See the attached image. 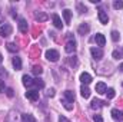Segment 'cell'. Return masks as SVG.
Instances as JSON below:
<instances>
[{"instance_id": "obj_35", "label": "cell", "mask_w": 123, "mask_h": 122, "mask_svg": "<svg viewBox=\"0 0 123 122\" xmlns=\"http://www.w3.org/2000/svg\"><path fill=\"white\" fill-rule=\"evenodd\" d=\"M46 95H47L49 98H53V96H55V89H49V91L46 92Z\"/></svg>"}, {"instance_id": "obj_36", "label": "cell", "mask_w": 123, "mask_h": 122, "mask_svg": "<svg viewBox=\"0 0 123 122\" xmlns=\"http://www.w3.org/2000/svg\"><path fill=\"white\" fill-rule=\"evenodd\" d=\"M59 122H70V121H69L67 118H64V116H60V118H59Z\"/></svg>"}, {"instance_id": "obj_22", "label": "cell", "mask_w": 123, "mask_h": 122, "mask_svg": "<svg viewBox=\"0 0 123 122\" xmlns=\"http://www.w3.org/2000/svg\"><path fill=\"white\" fill-rule=\"evenodd\" d=\"M22 119H23V122H36V118L33 115H30V114H23Z\"/></svg>"}, {"instance_id": "obj_20", "label": "cell", "mask_w": 123, "mask_h": 122, "mask_svg": "<svg viewBox=\"0 0 123 122\" xmlns=\"http://www.w3.org/2000/svg\"><path fill=\"white\" fill-rule=\"evenodd\" d=\"M34 17H36V20H39V22H44V20H47V14H46V13H43V12L36 13V14H34Z\"/></svg>"}, {"instance_id": "obj_2", "label": "cell", "mask_w": 123, "mask_h": 122, "mask_svg": "<svg viewBox=\"0 0 123 122\" xmlns=\"http://www.w3.org/2000/svg\"><path fill=\"white\" fill-rule=\"evenodd\" d=\"M107 105H109L107 101H100V99H96V98H94L92 101V103H90V108L97 111V109H100L102 106H107Z\"/></svg>"}, {"instance_id": "obj_12", "label": "cell", "mask_w": 123, "mask_h": 122, "mask_svg": "<svg viewBox=\"0 0 123 122\" xmlns=\"http://www.w3.org/2000/svg\"><path fill=\"white\" fill-rule=\"evenodd\" d=\"M80 81H82L83 85H89V83L92 82V76H90L87 72H83V73L80 75Z\"/></svg>"}, {"instance_id": "obj_19", "label": "cell", "mask_w": 123, "mask_h": 122, "mask_svg": "<svg viewBox=\"0 0 123 122\" xmlns=\"http://www.w3.org/2000/svg\"><path fill=\"white\" fill-rule=\"evenodd\" d=\"M63 95H64L66 101H69V102H73V101H74V93H73L72 91H64Z\"/></svg>"}, {"instance_id": "obj_11", "label": "cell", "mask_w": 123, "mask_h": 122, "mask_svg": "<svg viewBox=\"0 0 123 122\" xmlns=\"http://www.w3.org/2000/svg\"><path fill=\"white\" fill-rule=\"evenodd\" d=\"M97 16H99V20H100V23H103V25H106L107 22H109V17H107V14H106V12L105 10H99V13H97Z\"/></svg>"}, {"instance_id": "obj_34", "label": "cell", "mask_w": 123, "mask_h": 122, "mask_svg": "<svg viewBox=\"0 0 123 122\" xmlns=\"http://www.w3.org/2000/svg\"><path fill=\"white\" fill-rule=\"evenodd\" d=\"M93 121L94 122H103V118H102L100 115H94V116H93Z\"/></svg>"}, {"instance_id": "obj_39", "label": "cell", "mask_w": 123, "mask_h": 122, "mask_svg": "<svg viewBox=\"0 0 123 122\" xmlns=\"http://www.w3.org/2000/svg\"><path fill=\"white\" fill-rule=\"evenodd\" d=\"M119 69H120V70H122V72H123V63H122V65H120V68H119Z\"/></svg>"}, {"instance_id": "obj_3", "label": "cell", "mask_w": 123, "mask_h": 122, "mask_svg": "<svg viewBox=\"0 0 123 122\" xmlns=\"http://www.w3.org/2000/svg\"><path fill=\"white\" fill-rule=\"evenodd\" d=\"M12 32H13L12 26H10V25H7V23L0 26V36H3V37H6V36L12 34Z\"/></svg>"}, {"instance_id": "obj_4", "label": "cell", "mask_w": 123, "mask_h": 122, "mask_svg": "<svg viewBox=\"0 0 123 122\" xmlns=\"http://www.w3.org/2000/svg\"><path fill=\"white\" fill-rule=\"evenodd\" d=\"M90 53H92L93 59H96V61H100L103 58V50L100 47H92L90 49Z\"/></svg>"}, {"instance_id": "obj_10", "label": "cell", "mask_w": 123, "mask_h": 122, "mask_svg": "<svg viewBox=\"0 0 123 122\" xmlns=\"http://www.w3.org/2000/svg\"><path fill=\"white\" fill-rule=\"evenodd\" d=\"M27 29H29V25L25 19H19V30L22 33H27Z\"/></svg>"}, {"instance_id": "obj_5", "label": "cell", "mask_w": 123, "mask_h": 122, "mask_svg": "<svg viewBox=\"0 0 123 122\" xmlns=\"http://www.w3.org/2000/svg\"><path fill=\"white\" fill-rule=\"evenodd\" d=\"M52 20H53V25H55V27H56V29H62V27H63L62 19L59 17V14H57V13H53V14H52Z\"/></svg>"}, {"instance_id": "obj_8", "label": "cell", "mask_w": 123, "mask_h": 122, "mask_svg": "<svg viewBox=\"0 0 123 122\" xmlns=\"http://www.w3.org/2000/svg\"><path fill=\"white\" fill-rule=\"evenodd\" d=\"M26 98L27 99H30V101H33V102H36L37 99H39V92L37 91H27L26 92Z\"/></svg>"}, {"instance_id": "obj_30", "label": "cell", "mask_w": 123, "mask_h": 122, "mask_svg": "<svg viewBox=\"0 0 123 122\" xmlns=\"http://www.w3.org/2000/svg\"><path fill=\"white\" fill-rule=\"evenodd\" d=\"M77 10H79L80 13H85V12H87V7H86L83 3H79V4H77Z\"/></svg>"}, {"instance_id": "obj_29", "label": "cell", "mask_w": 123, "mask_h": 122, "mask_svg": "<svg viewBox=\"0 0 123 122\" xmlns=\"http://www.w3.org/2000/svg\"><path fill=\"white\" fill-rule=\"evenodd\" d=\"M110 34H112V40H115V42H117V40L120 39V34H119V32L113 30L112 33H110Z\"/></svg>"}, {"instance_id": "obj_27", "label": "cell", "mask_w": 123, "mask_h": 122, "mask_svg": "<svg viewBox=\"0 0 123 122\" xmlns=\"http://www.w3.org/2000/svg\"><path fill=\"white\" fill-rule=\"evenodd\" d=\"M62 103H63V106H64L67 111H72V109H73V105H72V102H69V101H66V99H64V101H62Z\"/></svg>"}, {"instance_id": "obj_18", "label": "cell", "mask_w": 123, "mask_h": 122, "mask_svg": "<svg viewBox=\"0 0 123 122\" xmlns=\"http://www.w3.org/2000/svg\"><path fill=\"white\" fill-rule=\"evenodd\" d=\"M63 17H64V22L69 25V23H70V19H72V12H70L69 9H64V10H63Z\"/></svg>"}, {"instance_id": "obj_14", "label": "cell", "mask_w": 123, "mask_h": 122, "mask_svg": "<svg viewBox=\"0 0 123 122\" xmlns=\"http://www.w3.org/2000/svg\"><path fill=\"white\" fill-rule=\"evenodd\" d=\"M94 40H96V43H97L99 46H105V45H106V39H105V36H103L102 33H97V34L94 36Z\"/></svg>"}, {"instance_id": "obj_13", "label": "cell", "mask_w": 123, "mask_h": 122, "mask_svg": "<svg viewBox=\"0 0 123 122\" xmlns=\"http://www.w3.org/2000/svg\"><path fill=\"white\" fill-rule=\"evenodd\" d=\"M112 118L116 121H123V112L120 109H112Z\"/></svg>"}, {"instance_id": "obj_17", "label": "cell", "mask_w": 123, "mask_h": 122, "mask_svg": "<svg viewBox=\"0 0 123 122\" xmlns=\"http://www.w3.org/2000/svg\"><path fill=\"white\" fill-rule=\"evenodd\" d=\"M12 63H13V66H14V69L16 70H20L22 69V59L20 58H13V61H12Z\"/></svg>"}, {"instance_id": "obj_28", "label": "cell", "mask_w": 123, "mask_h": 122, "mask_svg": "<svg viewBox=\"0 0 123 122\" xmlns=\"http://www.w3.org/2000/svg\"><path fill=\"white\" fill-rule=\"evenodd\" d=\"M113 7H115L116 10H119V9H123V1H122V0H116V1L113 3Z\"/></svg>"}, {"instance_id": "obj_40", "label": "cell", "mask_w": 123, "mask_h": 122, "mask_svg": "<svg viewBox=\"0 0 123 122\" xmlns=\"http://www.w3.org/2000/svg\"><path fill=\"white\" fill-rule=\"evenodd\" d=\"M122 86H123V83H122Z\"/></svg>"}, {"instance_id": "obj_37", "label": "cell", "mask_w": 123, "mask_h": 122, "mask_svg": "<svg viewBox=\"0 0 123 122\" xmlns=\"http://www.w3.org/2000/svg\"><path fill=\"white\" fill-rule=\"evenodd\" d=\"M4 91V83H0V92Z\"/></svg>"}, {"instance_id": "obj_33", "label": "cell", "mask_w": 123, "mask_h": 122, "mask_svg": "<svg viewBox=\"0 0 123 122\" xmlns=\"http://www.w3.org/2000/svg\"><path fill=\"white\" fill-rule=\"evenodd\" d=\"M6 76H7V73H6V70H4L3 68H0V81H1V79H4Z\"/></svg>"}, {"instance_id": "obj_15", "label": "cell", "mask_w": 123, "mask_h": 122, "mask_svg": "<svg viewBox=\"0 0 123 122\" xmlns=\"http://www.w3.org/2000/svg\"><path fill=\"white\" fill-rule=\"evenodd\" d=\"M22 81H23V85H25L26 88H30V86H33V79H31L29 75H23Z\"/></svg>"}, {"instance_id": "obj_31", "label": "cell", "mask_w": 123, "mask_h": 122, "mask_svg": "<svg viewBox=\"0 0 123 122\" xmlns=\"http://www.w3.org/2000/svg\"><path fill=\"white\" fill-rule=\"evenodd\" d=\"M69 65L73 66V68H76V66H77V58H76V56L70 58V59H69Z\"/></svg>"}, {"instance_id": "obj_24", "label": "cell", "mask_w": 123, "mask_h": 122, "mask_svg": "<svg viewBox=\"0 0 123 122\" xmlns=\"http://www.w3.org/2000/svg\"><path fill=\"white\" fill-rule=\"evenodd\" d=\"M112 56H113L115 59H122L123 58V49H117V50H115V52L112 53Z\"/></svg>"}, {"instance_id": "obj_38", "label": "cell", "mask_w": 123, "mask_h": 122, "mask_svg": "<svg viewBox=\"0 0 123 122\" xmlns=\"http://www.w3.org/2000/svg\"><path fill=\"white\" fill-rule=\"evenodd\" d=\"M1 62H3V55L0 53V63H1Z\"/></svg>"}, {"instance_id": "obj_16", "label": "cell", "mask_w": 123, "mask_h": 122, "mask_svg": "<svg viewBox=\"0 0 123 122\" xmlns=\"http://www.w3.org/2000/svg\"><path fill=\"white\" fill-rule=\"evenodd\" d=\"M80 93H82V96H83L85 99L90 98V89H89L86 85H82V88H80Z\"/></svg>"}, {"instance_id": "obj_32", "label": "cell", "mask_w": 123, "mask_h": 122, "mask_svg": "<svg viewBox=\"0 0 123 122\" xmlns=\"http://www.w3.org/2000/svg\"><path fill=\"white\" fill-rule=\"evenodd\" d=\"M6 95H7L9 98H13V96H14V91H13L12 88H7V89H6Z\"/></svg>"}, {"instance_id": "obj_23", "label": "cell", "mask_w": 123, "mask_h": 122, "mask_svg": "<svg viewBox=\"0 0 123 122\" xmlns=\"http://www.w3.org/2000/svg\"><path fill=\"white\" fill-rule=\"evenodd\" d=\"M6 47H7V50H9V52H12V53H16V52L19 50V47H17V45H16V43H7V45H6Z\"/></svg>"}, {"instance_id": "obj_7", "label": "cell", "mask_w": 123, "mask_h": 122, "mask_svg": "<svg viewBox=\"0 0 123 122\" xmlns=\"http://www.w3.org/2000/svg\"><path fill=\"white\" fill-rule=\"evenodd\" d=\"M106 91H107V86H106L105 82H97V83H96V92H97L99 95L106 93Z\"/></svg>"}, {"instance_id": "obj_1", "label": "cell", "mask_w": 123, "mask_h": 122, "mask_svg": "<svg viewBox=\"0 0 123 122\" xmlns=\"http://www.w3.org/2000/svg\"><path fill=\"white\" fill-rule=\"evenodd\" d=\"M46 58H47V61H50V62H57L59 61V58H60V55H59L57 50H55V49H49V50L46 52Z\"/></svg>"}, {"instance_id": "obj_21", "label": "cell", "mask_w": 123, "mask_h": 122, "mask_svg": "<svg viewBox=\"0 0 123 122\" xmlns=\"http://www.w3.org/2000/svg\"><path fill=\"white\" fill-rule=\"evenodd\" d=\"M33 86H36V88H39V89H43V88H44V82H43L42 79L36 78V79H33Z\"/></svg>"}, {"instance_id": "obj_9", "label": "cell", "mask_w": 123, "mask_h": 122, "mask_svg": "<svg viewBox=\"0 0 123 122\" xmlns=\"http://www.w3.org/2000/svg\"><path fill=\"white\" fill-rule=\"evenodd\" d=\"M89 30H90V26H89L87 23H82V25L79 26V29H77V32H79V34H82V36L87 34V33H89Z\"/></svg>"}, {"instance_id": "obj_26", "label": "cell", "mask_w": 123, "mask_h": 122, "mask_svg": "<svg viewBox=\"0 0 123 122\" xmlns=\"http://www.w3.org/2000/svg\"><path fill=\"white\" fill-rule=\"evenodd\" d=\"M106 95H107V99H113V98L116 96V92H115V89L109 88V89L106 91Z\"/></svg>"}, {"instance_id": "obj_6", "label": "cell", "mask_w": 123, "mask_h": 122, "mask_svg": "<svg viewBox=\"0 0 123 122\" xmlns=\"http://www.w3.org/2000/svg\"><path fill=\"white\" fill-rule=\"evenodd\" d=\"M64 50H66L67 53H73V52L76 50V42H74V40H69V42L66 43V46H64Z\"/></svg>"}, {"instance_id": "obj_25", "label": "cell", "mask_w": 123, "mask_h": 122, "mask_svg": "<svg viewBox=\"0 0 123 122\" xmlns=\"http://www.w3.org/2000/svg\"><path fill=\"white\" fill-rule=\"evenodd\" d=\"M31 70H33V73H34L36 76H39V75H42V73H43V69H42L40 66H37V65H36V66H33V69H31Z\"/></svg>"}]
</instances>
